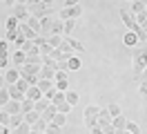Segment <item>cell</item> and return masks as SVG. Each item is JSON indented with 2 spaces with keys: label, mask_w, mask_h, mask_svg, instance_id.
I'll list each match as a JSON object with an SVG mask.
<instances>
[{
  "label": "cell",
  "mask_w": 147,
  "mask_h": 134,
  "mask_svg": "<svg viewBox=\"0 0 147 134\" xmlns=\"http://www.w3.org/2000/svg\"><path fill=\"white\" fill-rule=\"evenodd\" d=\"M123 40H125V45H127V47H136V45L140 43V40H138V36L134 34V31H127V34H125V38H123Z\"/></svg>",
  "instance_id": "19"
},
{
  "label": "cell",
  "mask_w": 147,
  "mask_h": 134,
  "mask_svg": "<svg viewBox=\"0 0 147 134\" xmlns=\"http://www.w3.org/2000/svg\"><path fill=\"white\" fill-rule=\"evenodd\" d=\"M80 65H83L80 58H78V56H71V58L67 61V69H80Z\"/></svg>",
  "instance_id": "25"
},
{
  "label": "cell",
  "mask_w": 147,
  "mask_h": 134,
  "mask_svg": "<svg viewBox=\"0 0 147 134\" xmlns=\"http://www.w3.org/2000/svg\"><path fill=\"white\" fill-rule=\"evenodd\" d=\"M11 63H13V67H25V65H27V54L25 52H20V49H16V52H13V56H11Z\"/></svg>",
  "instance_id": "8"
},
{
  "label": "cell",
  "mask_w": 147,
  "mask_h": 134,
  "mask_svg": "<svg viewBox=\"0 0 147 134\" xmlns=\"http://www.w3.org/2000/svg\"><path fill=\"white\" fill-rule=\"evenodd\" d=\"M51 9H54L51 2H29V14H31L34 18H40V20L49 16Z\"/></svg>",
  "instance_id": "1"
},
{
  "label": "cell",
  "mask_w": 147,
  "mask_h": 134,
  "mask_svg": "<svg viewBox=\"0 0 147 134\" xmlns=\"http://www.w3.org/2000/svg\"><path fill=\"white\" fill-rule=\"evenodd\" d=\"M56 114H58V107H56L54 103H51V105H49V107H47V110H45V114H42V118L51 123V121H54V118H56Z\"/></svg>",
  "instance_id": "18"
},
{
  "label": "cell",
  "mask_w": 147,
  "mask_h": 134,
  "mask_svg": "<svg viewBox=\"0 0 147 134\" xmlns=\"http://www.w3.org/2000/svg\"><path fill=\"white\" fill-rule=\"evenodd\" d=\"M40 78L54 80V78H56V69H51V67H45V65H42V69H40Z\"/></svg>",
  "instance_id": "20"
},
{
  "label": "cell",
  "mask_w": 147,
  "mask_h": 134,
  "mask_svg": "<svg viewBox=\"0 0 147 134\" xmlns=\"http://www.w3.org/2000/svg\"><path fill=\"white\" fill-rule=\"evenodd\" d=\"M143 31H145V34H147V22H145V25H143Z\"/></svg>",
  "instance_id": "51"
},
{
  "label": "cell",
  "mask_w": 147,
  "mask_h": 134,
  "mask_svg": "<svg viewBox=\"0 0 147 134\" xmlns=\"http://www.w3.org/2000/svg\"><path fill=\"white\" fill-rule=\"evenodd\" d=\"M69 14H71V18L76 20V18L83 14V7H80V5H76V7H69Z\"/></svg>",
  "instance_id": "39"
},
{
  "label": "cell",
  "mask_w": 147,
  "mask_h": 134,
  "mask_svg": "<svg viewBox=\"0 0 147 134\" xmlns=\"http://www.w3.org/2000/svg\"><path fill=\"white\" fill-rule=\"evenodd\" d=\"M31 134H42V132H38V130H31Z\"/></svg>",
  "instance_id": "50"
},
{
  "label": "cell",
  "mask_w": 147,
  "mask_h": 134,
  "mask_svg": "<svg viewBox=\"0 0 147 134\" xmlns=\"http://www.w3.org/2000/svg\"><path fill=\"white\" fill-rule=\"evenodd\" d=\"M138 92H140L143 96H147V80H143V83H140V87H138Z\"/></svg>",
  "instance_id": "45"
},
{
  "label": "cell",
  "mask_w": 147,
  "mask_h": 134,
  "mask_svg": "<svg viewBox=\"0 0 147 134\" xmlns=\"http://www.w3.org/2000/svg\"><path fill=\"white\" fill-rule=\"evenodd\" d=\"M9 101H11V96H9V89H7V87H2V89H0V105L5 107L7 103H9Z\"/></svg>",
  "instance_id": "28"
},
{
  "label": "cell",
  "mask_w": 147,
  "mask_h": 134,
  "mask_svg": "<svg viewBox=\"0 0 147 134\" xmlns=\"http://www.w3.org/2000/svg\"><path fill=\"white\" fill-rule=\"evenodd\" d=\"M56 94H58V89H56V87H51L49 92H45V98H47V101H54V98H56Z\"/></svg>",
  "instance_id": "44"
},
{
  "label": "cell",
  "mask_w": 147,
  "mask_h": 134,
  "mask_svg": "<svg viewBox=\"0 0 147 134\" xmlns=\"http://www.w3.org/2000/svg\"><path fill=\"white\" fill-rule=\"evenodd\" d=\"M38 87L42 89V94H45V92H49L51 87H56V83H54V80H45V78H40V83H38Z\"/></svg>",
  "instance_id": "26"
},
{
  "label": "cell",
  "mask_w": 147,
  "mask_h": 134,
  "mask_svg": "<svg viewBox=\"0 0 147 134\" xmlns=\"http://www.w3.org/2000/svg\"><path fill=\"white\" fill-rule=\"evenodd\" d=\"M65 96H67V103H69V105H76V103H78V94H76V92H65Z\"/></svg>",
  "instance_id": "36"
},
{
  "label": "cell",
  "mask_w": 147,
  "mask_h": 134,
  "mask_svg": "<svg viewBox=\"0 0 147 134\" xmlns=\"http://www.w3.org/2000/svg\"><path fill=\"white\" fill-rule=\"evenodd\" d=\"M143 78H145V80H147V67H145V71H143Z\"/></svg>",
  "instance_id": "49"
},
{
  "label": "cell",
  "mask_w": 147,
  "mask_h": 134,
  "mask_svg": "<svg viewBox=\"0 0 147 134\" xmlns=\"http://www.w3.org/2000/svg\"><path fill=\"white\" fill-rule=\"evenodd\" d=\"M107 110H109L111 116H120V105H118V103H111V105H107Z\"/></svg>",
  "instance_id": "38"
},
{
  "label": "cell",
  "mask_w": 147,
  "mask_h": 134,
  "mask_svg": "<svg viewBox=\"0 0 147 134\" xmlns=\"http://www.w3.org/2000/svg\"><path fill=\"white\" fill-rule=\"evenodd\" d=\"M147 67V52H140L134 56V76L136 78H143V71Z\"/></svg>",
  "instance_id": "2"
},
{
  "label": "cell",
  "mask_w": 147,
  "mask_h": 134,
  "mask_svg": "<svg viewBox=\"0 0 147 134\" xmlns=\"http://www.w3.org/2000/svg\"><path fill=\"white\" fill-rule=\"evenodd\" d=\"M67 43H69V47H71L74 52H80V54L85 52V47H83L80 43H78V40H74V38H67Z\"/></svg>",
  "instance_id": "31"
},
{
  "label": "cell",
  "mask_w": 147,
  "mask_h": 134,
  "mask_svg": "<svg viewBox=\"0 0 147 134\" xmlns=\"http://www.w3.org/2000/svg\"><path fill=\"white\" fill-rule=\"evenodd\" d=\"M0 134H9V127H7V125H2V130H0Z\"/></svg>",
  "instance_id": "47"
},
{
  "label": "cell",
  "mask_w": 147,
  "mask_h": 134,
  "mask_svg": "<svg viewBox=\"0 0 147 134\" xmlns=\"http://www.w3.org/2000/svg\"><path fill=\"white\" fill-rule=\"evenodd\" d=\"M13 16L18 18L20 22H27L29 18H31V14H29V5H25V2H16V5H13Z\"/></svg>",
  "instance_id": "4"
},
{
  "label": "cell",
  "mask_w": 147,
  "mask_h": 134,
  "mask_svg": "<svg viewBox=\"0 0 147 134\" xmlns=\"http://www.w3.org/2000/svg\"><path fill=\"white\" fill-rule=\"evenodd\" d=\"M49 105H51V101H47V98L42 96L40 101H36V112H38V114H45V110H47Z\"/></svg>",
  "instance_id": "21"
},
{
  "label": "cell",
  "mask_w": 147,
  "mask_h": 134,
  "mask_svg": "<svg viewBox=\"0 0 147 134\" xmlns=\"http://www.w3.org/2000/svg\"><path fill=\"white\" fill-rule=\"evenodd\" d=\"M74 29H76V20H74V18H71V20H65V38L71 34Z\"/></svg>",
  "instance_id": "30"
},
{
  "label": "cell",
  "mask_w": 147,
  "mask_h": 134,
  "mask_svg": "<svg viewBox=\"0 0 147 134\" xmlns=\"http://www.w3.org/2000/svg\"><path fill=\"white\" fill-rule=\"evenodd\" d=\"M2 110H7L11 116H13V114H22V101H9Z\"/></svg>",
  "instance_id": "10"
},
{
  "label": "cell",
  "mask_w": 147,
  "mask_h": 134,
  "mask_svg": "<svg viewBox=\"0 0 147 134\" xmlns=\"http://www.w3.org/2000/svg\"><path fill=\"white\" fill-rule=\"evenodd\" d=\"M51 123H56L58 127H63V125L67 123V114H60V112H58V114H56V118L51 121Z\"/></svg>",
  "instance_id": "35"
},
{
  "label": "cell",
  "mask_w": 147,
  "mask_h": 134,
  "mask_svg": "<svg viewBox=\"0 0 147 134\" xmlns=\"http://www.w3.org/2000/svg\"><path fill=\"white\" fill-rule=\"evenodd\" d=\"M20 34L25 36L27 40H31V43H34V40L38 38V34H36V31H34V29H31V27L27 25V22H20Z\"/></svg>",
  "instance_id": "11"
},
{
  "label": "cell",
  "mask_w": 147,
  "mask_h": 134,
  "mask_svg": "<svg viewBox=\"0 0 147 134\" xmlns=\"http://www.w3.org/2000/svg\"><path fill=\"white\" fill-rule=\"evenodd\" d=\"M120 18H123V22H125V27H127L129 31L136 34L138 29H140V25L136 22V18H134V14H131L129 9H120Z\"/></svg>",
  "instance_id": "3"
},
{
  "label": "cell",
  "mask_w": 147,
  "mask_h": 134,
  "mask_svg": "<svg viewBox=\"0 0 147 134\" xmlns=\"http://www.w3.org/2000/svg\"><path fill=\"white\" fill-rule=\"evenodd\" d=\"M40 69H42V65L27 63L25 67H20V76H22V78H27V76H40Z\"/></svg>",
  "instance_id": "5"
},
{
  "label": "cell",
  "mask_w": 147,
  "mask_h": 134,
  "mask_svg": "<svg viewBox=\"0 0 147 134\" xmlns=\"http://www.w3.org/2000/svg\"><path fill=\"white\" fill-rule=\"evenodd\" d=\"M111 121H114V116L109 114V110H107V107H102L100 114H98V125L105 130V127H109V125H111Z\"/></svg>",
  "instance_id": "7"
},
{
  "label": "cell",
  "mask_w": 147,
  "mask_h": 134,
  "mask_svg": "<svg viewBox=\"0 0 147 134\" xmlns=\"http://www.w3.org/2000/svg\"><path fill=\"white\" fill-rule=\"evenodd\" d=\"M65 101H67V96H65V92H58V94H56V98L51 101V103H54V105H60V103H65Z\"/></svg>",
  "instance_id": "42"
},
{
  "label": "cell",
  "mask_w": 147,
  "mask_h": 134,
  "mask_svg": "<svg viewBox=\"0 0 147 134\" xmlns=\"http://www.w3.org/2000/svg\"><path fill=\"white\" fill-rule=\"evenodd\" d=\"M111 125H114L116 130H125V127H127V118H125V116H114Z\"/></svg>",
  "instance_id": "22"
},
{
  "label": "cell",
  "mask_w": 147,
  "mask_h": 134,
  "mask_svg": "<svg viewBox=\"0 0 147 134\" xmlns=\"http://www.w3.org/2000/svg\"><path fill=\"white\" fill-rule=\"evenodd\" d=\"M49 36H65V22H63V20H54Z\"/></svg>",
  "instance_id": "14"
},
{
  "label": "cell",
  "mask_w": 147,
  "mask_h": 134,
  "mask_svg": "<svg viewBox=\"0 0 147 134\" xmlns=\"http://www.w3.org/2000/svg\"><path fill=\"white\" fill-rule=\"evenodd\" d=\"M0 49H2V56H7V54H9V45L2 43V47H0Z\"/></svg>",
  "instance_id": "46"
},
{
  "label": "cell",
  "mask_w": 147,
  "mask_h": 134,
  "mask_svg": "<svg viewBox=\"0 0 147 134\" xmlns=\"http://www.w3.org/2000/svg\"><path fill=\"white\" fill-rule=\"evenodd\" d=\"M56 107H58V112H60V114H69L74 105H69V103L65 101V103H60V105H56Z\"/></svg>",
  "instance_id": "37"
},
{
  "label": "cell",
  "mask_w": 147,
  "mask_h": 134,
  "mask_svg": "<svg viewBox=\"0 0 147 134\" xmlns=\"http://www.w3.org/2000/svg\"><path fill=\"white\" fill-rule=\"evenodd\" d=\"M60 130H63V127H58L56 123H49V125H47V132H45V134H60Z\"/></svg>",
  "instance_id": "40"
},
{
  "label": "cell",
  "mask_w": 147,
  "mask_h": 134,
  "mask_svg": "<svg viewBox=\"0 0 147 134\" xmlns=\"http://www.w3.org/2000/svg\"><path fill=\"white\" fill-rule=\"evenodd\" d=\"M42 96H45V94H42V89L38 87V85L29 87V92H27V98H29V101H34V103H36V101H40Z\"/></svg>",
  "instance_id": "12"
},
{
  "label": "cell",
  "mask_w": 147,
  "mask_h": 134,
  "mask_svg": "<svg viewBox=\"0 0 147 134\" xmlns=\"http://www.w3.org/2000/svg\"><path fill=\"white\" fill-rule=\"evenodd\" d=\"M116 134H127V132H125V130H116Z\"/></svg>",
  "instance_id": "48"
},
{
  "label": "cell",
  "mask_w": 147,
  "mask_h": 134,
  "mask_svg": "<svg viewBox=\"0 0 147 134\" xmlns=\"http://www.w3.org/2000/svg\"><path fill=\"white\" fill-rule=\"evenodd\" d=\"M16 87H18L20 92H25V94H27V92H29V87H31V85H29V80H27V78H20L18 83H16Z\"/></svg>",
  "instance_id": "33"
},
{
  "label": "cell",
  "mask_w": 147,
  "mask_h": 134,
  "mask_svg": "<svg viewBox=\"0 0 147 134\" xmlns=\"http://www.w3.org/2000/svg\"><path fill=\"white\" fill-rule=\"evenodd\" d=\"M31 130H34V127H31V125L25 121L22 125H18V127H16V134H31Z\"/></svg>",
  "instance_id": "29"
},
{
  "label": "cell",
  "mask_w": 147,
  "mask_h": 134,
  "mask_svg": "<svg viewBox=\"0 0 147 134\" xmlns=\"http://www.w3.org/2000/svg\"><path fill=\"white\" fill-rule=\"evenodd\" d=\"M47 125H49V121H45V118L40 116L36 123H34V130H38V132H42V134H45V132H47Z\"/></svg>",
  "instance_id": "24"
},
{
  "label": "cell",
  "mask_w": 147,
  "mask_h": 134,
  "mask_svg": "<svg viewBox=\"0 0 147 134\" xmlns=\"http://www.w3.org/2000/svg\"><path fill=\"white\" fill-rule=\"evenodd\" d=\"M67 87H69V80H56V89L58 92H67Z\"/></svg>",
  "instance_id": "41"
},
{
  "label": "cell",
  "mask_w": 147,
  "mask_h": 134,
  "mask_svg": "<svg viewBox=\"0 0 147 134\" xmlns=\"http://www.w3.org/2000/svg\"><path fill=\"white\" fill-rule=\"evenodd\" d=\"M20 78H22V76H20V69H18V67H11V69L5 71V80H9V85H16Z\"/></svg>",
  "instance_id": "9"
},
{
  "label": "cell",
  "mask_w": 147,
  "mask_h": 134,
  "mask_svg": "<svg viewBox=\"0 0 147 134\" xmlns=\"http://www.w3.org/2000/svg\"><path fill=\"white\" fill-rule=\"evenodd\" d=\"M102 134H105V132H102Z\"/></svg>",
  "instance_id": "52"
},
{
  "label": "cell",
  "mask_w": 147,
  "mask_h": 134,
  "mask_svg": "<svg viewBox=\"0 0 147 134\" xmlns=\"http://www.w3.org/2000/svg\"><path fill=\"white\" fill-rule=\"evenodd\" d=\"M134 16H140V14H145L147 11V2H140V0H136V2H131V9H129Z\"/></svg>",
  "instance_id": "15"
},
{
  "label": "cell",
  "mask_w": 147,
  "mask_h": 134,
  "mask_svg": "<svg viewBox=\"0 0 147 134\" xmlns=\"http://www.w3.org/2000/svg\"><path fill=\"white\" fill-rule=\"evenodd\" d=\"M85 123H87V127L92 130V127H96V125H98V116H89V118H85Z\"/></svg>",
  "instance_id": "43"
},
{
  "label": "cell",
  "mask_w": 147,
  "mask_h": 134,
  "mask_svg": "<svg viewBox=\"0 0 147 134\" xmlns=\"http://www.w3.org/2000/svg\"><path fill=\"white\" fill-rule=\"evenodd\" d=\"M125 132H127V134H140V127H138L136 123L127 121V127H125Z\"/></svg>",
  "instance_id": "34"
},
{
  "label": "cell",
  "mask_w": 147,
  "mask_h": 134,
  "mask_svg": "<svg viewBox=\"0 0 147 134\" xmlns=\"http://www.w3.org/2000/svg\"><path fill=\"white\" fill-rule=\"evenodd\" d=\"M40 116H42V114H38L36 110H34V112H29V114H25V121H27V123L31 125V127H34V123H36V121L40 118Z\"/></svg>",
  "instance_id": "27"
},
{
  "label": "cell",
  "mask_w": 147,
  "mask_h": 134,
  "mask_svg": "<svg viewBox=\"0 0 147 134\" xmlns=\"http://www.w3.org/2000/svg\"><path fill=\"white\" fill-rule=\"evenodd\" d=\"M20 52L27 54V58H38V56H42V54H40V47H38L36 43H25L20 47Z\"/></svg>",
  "instance_id": "6"
},
{
  "label": "cell",
  "mask_w": 147,
  "mask_h": 134,
  "mask_svg": "<svg viewBox=\"0 0 147 134\" xmlns=\"http://www.w3.org/2000/svg\"><path fill=\"white\" fill-rule=\"evenodd\" d=\"M5 27H7V31H20V20L16 16H9L7 22H5Z\"/></svg>",
  "instance_id": "16"
},
{
  "label": "cell",
  "mask_w": 147,
  "mask_h": 134,
  "mask_svg": "<svg viewBox=\"0 0 147 134\" xmlns=\"http://www.w3.org/2000/svg\"><path fill=\"white\" fill-rule=\"evenodd\" d=\"M9 96H11V101H25V98H27V94H25V92H20L18 87H16V85H9Z\"/></svg>",
  "instance_id": "13"
},
{
  "label": "cell",
  "mask_w": 147,
  "mask_h": 134,
  "mask_svg": "<svg viewBox=\"0 0 147 134\" xmlns=\"http://www.w3.org/2000/svg\"><path fill=\"white\" fill-rule=\"evenodd\" d=\"M25 123V114H13L11 116V125H13V130L18 127V125H22Z\"/></svg>",
  "instance_id": "32"
},
{
  "label": "cell",
  "mask_w": 147,
  "mask_h": 134,
  "mask_svg": "<svg viewBox=\"0 0 147 134\" xmlns=\"http://www.w3.org/2000/svg\"><path fill=\"white\" fill-rule=\"evenodd\" d=\"M100 110H102V107H98V105H87V107H85V118L98 116V114H100Z\"/></svg>",
  "instance_id": "23"
},
{
  "label": "cell",
  "mask_w": 147,
  "mask_h": 134,
  "mask_svg": "<svg viewBox=\"0 0 147 134\" xmlns=\"http://www.w3.org/2000/svg\"><path fill=\"white\" fill-rule=\"evenodd\" d=\"M27 25L31 27V29H34L38 36H42V25H40V18H34V16H31V18L27 20Z\"/></svg>",
  "instance_id": "17"
}]
</instances>
